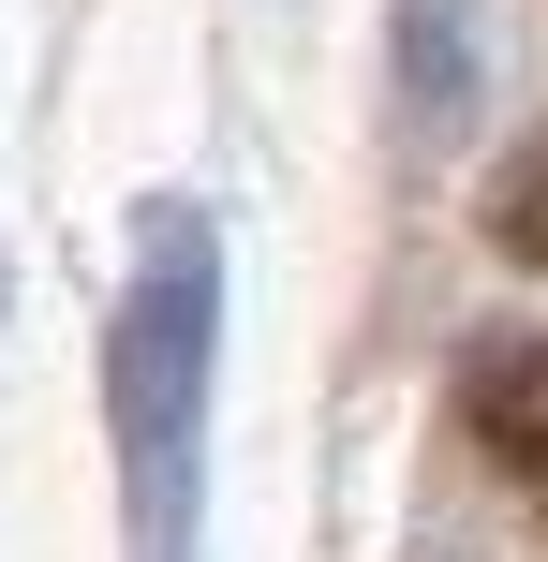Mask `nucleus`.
<instances>
[{
  "instance_id": "obj_1",
  "label": "nucleus",
  "mask_w": 548,
  "mask_h": 562,
  "mask_svg": "<svg viewBox=\"0 0 548 562\" xmlns=\"http://www.w3.org/2000/svg\"><path fill=\"white\" fill-rule=\"evenodd\" d=\"M208 370H223V237H208V207L164 193L134 223V281H119V311H104V429H119L134 562H193Z\"/></svg>"
},
{
  "instance_id": "obj_2",
  "label": "nucleus",
  "mask_w": 548,
  "mask_h": 562,
  "mask_svg": "<svg viewBox=\"0 0 548 562\" xmlns=\"http://www.w3.org/2000/svg\"><path fill=\"white\" fill-rule=\"evenodd\" d=\"M474 104V0H401V119L445 134Z\"/></svg>"
},
{
  "instance_id": "obj_3",
  "label": "nucleus",
  "mask_w": 548,
  "mask_h": 562,
  "mask_svg": "<svg viewBox=\"0 0 548 562\" xmlns=\"http://www.w3.org/2000/svg\"><path fill=\"white\" fill-rule=\"evenodd\" d=\"M490 237H504V252H519V267H548V134H534L519 164L490 178Z\"/></svg>"
},
{
  "instance_id": "obj_4",
  "label": "nucleus",
  "mask_w": 548,
  "mask_h": 562,
  "mask_svg": "<svg viewBox=\"0 0 548 562\" xmlns=\"http://www.w3.org/2000/svg\"><path fill=\"white\" fill-rule=\"evenodd\" d=\"M0 296H15V281H0Z\"/></svg>"
}]
</instances>
